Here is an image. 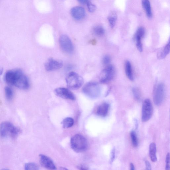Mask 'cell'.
Masks as SVG:
<instances>
[{
    "instance_id": "3",
    "label": "cell",
    "mask_w": 170,
    "mask_h": 170,
    "mask_svg": "<svg viewBox=\"0 0 170 170\" xmlns=\"http://www.w3.org/2000/svg\"><path fill=\"white\" fill-rule=\"evenodd\" d=\"M83 78L74 72L70 73L66 78L67 86L70 90L79 89L83 86Z\"/></svg>"
},
{
    "instance_id": "7",
    "label": "cell",
    "mask_w": 170,
    "mask_h": 170,
    "mask_svg": "<svg viewBox=\"0 0 170 170\" xmlns=\"http://www.w3.org/2000/svg\"><path fill=\"white\" fill-rule=\"evenodd\" d=\"M153 113V107L151 101L149 99H146L143 102L141 120L143 122H146L151 118Z\"/></svg>"
},
{
    "instance_id": "13",
    "label": "cell",
    "mask_w": 170,
    "mask_h": 170,
    "mask_svg": "<svg viewBox=\"0 0 170 170\" xmlns=\"http://www.w3.org/2000/svg\"><path fill=\"white\" fill-rule=\"evenodd\" d=\"M70 13L74 19L81 20L83 19L86 16V12L82 7H73L70 10Z\"/></svg>"
},
{
    "instance_id": "30",
    "label": "cell",
    "mask_w": 170,
    "mask_h": 170,
    "mask_svg": "<svg viewBox=\"0 0 170 170\" xmlns=\"http://www.w3.org/2000/svg\"><path fill=\"white\" fill-rule=\"evenodd\" d=\"M111 60L110 56L108 55H106L104 56L103 59V63L104 64L107 65L110 62Z\"/></svg>"
},
{
    "instance_id": "17",
    "label": "cell",
    "mask_w": 170,
    "mask_h": 170,
    "mask_svg": "<svg viewBox=\"0 0 170 170\" xmlns=\"http://www.w3.org/2000/svg\"><path fill=\"white\" fill-rule=\"evenodd\" d=\"M142 5L148 17L151 18L152 16V13L150 1L149 0H142Z\"/></svg>"
},
{
    "instance_id": "18",
    "label": "cell",
    "mask_w": 170,
    "mask_h": 170,
    "mask_svg": "<svg viewBox=\"0 0 170 170\" xmlns=\"http://www.w3.org/2000/svg\"><path fill=\"white\" fill-rule=\"evenodd\" d=\"M125 72L126 76L131 80H134V76L132 72L131 64L129 61H127L125 63Z\"/></svg>"
},
{
    "instance_id": "27",
    "label": "cell",
    "mask_w": 170,
    "mask_h": 170,
    "mask_svg": "<svg viewBox=\"0 0 170 170\" xmlns=\"http://www.w3.org/2000/svg\"><path fill=\"white\" fill-rule=\"evenodd\" d=\"M132 92L134 98L136 100L139 101L141 99V95L139 90H138V88H133L132 89Z\"/></svg>"
},
{
    "instance_id": "34",
    "label": "cell",
    "mask_w": 170,
    "mask_h": 170,
    "mask_svg": "<svg viewBox=\"0 0 170 170\" xmlns=\"http://www.w3.org/2000/svg\"><path fill=\"white\" fill-rule=\"evenodd\" d=\"M77 168L80 169L82 170H87L88 169L87 166L82 165H80L78 166Z\"/></svg>"
},
{
    "instance_id": "23",
    "label": "cell",
    "mask_w": 170,
    "mask_h": 170,
    "mask_svg": "<svg viewBox=\"0 0 170 170\" xmlns=\"http://www.w3.org/2000/svg\"><path fill=\"white\" fill-rule=\"evenodd\" d=\"M93 32L94 34L98 36H101L105 33L104 29L101 26H97L95 27Z\"/></svg>"
},
{
    "instance_id": "11",
    "label": "cell",
    "mask_w": 170,
    "mask_h": 170,
    "mask_svg": "<svg viewBox=\"0 0 170 170\" xmlns=\"http://www.w3.org/2000/svg\"><path fill=\"white\" fill-rule=\"evenodd\" d=\"M63 66V62L50 58L48 59L45 65V68L47 71L52 72L61 69Z\"/></svg>"
},
{
    "instance_id": "21",
    "label": "cell",
    "mask_w": 170,
    "mask_h": 170,
    "mask_svg": "<svg viewBox=\"0 0 170 170\" xmlns=\"http://www.w3.org/2000/svg\"><path fill=\"white\" fill-rule=\"evenodd\" d=\"M62 123L63 128H69L73 125L74 120L71 118H66L63 120Z\"/></svg>"
},
{
    "instance_id": "26",
    "label": "cell",
    "mask_w": 170,
    "mask_h": 170,
    "mask_svg": "<svg viewBox=\"0 0 170 170\" xmlns=\"http://www.w3.org/2000/svg\"><path fill=\"white\" fill-rule=\"evenodd\" d=\"M142 38L140 37L135 36V40L137 47L139 51L141 52L143 50V45L141 42Z\"/></svg>"
},
{
    "instance_id": "14",
    "label": "cell",
    "mask_w": 170,
    "mask_h": 170,
    "mask_svg": "<svg viewBox=\"0 0 170 170\" xmlns=\"http://www.w3.org/2000/svg\"><path fill=\"white\" fill-rule=\"evenodd\" d=\"M17 71V69L11 70L8 71L6 73L5 79L7 83L12 86H14Z\"/></svg>"
},
{
    "instance_id": "32",
    "label": "cell",
    "mask_w": 170,
    "mask_h": 170,
    "mask_svg": "<svg viewBox=\"0 0 170 170\" xmlns=\"http://www.w3.org/2000/svg\"><path fill=\"white\" fill-rule=\"evenodd\" d=\"M115 157V148H113L112 150L110 155V164H111L113 161L114 160Z\"/></svg>"
},
{
    "instance_id": "12",
    "label": "cell",
    "mask_w": 170,
    "mask_h": 170,
    "mask_svg": "<svg viewBox=\"0 0 170 170\" xmlns=\"http://www.w3.org/2000/svg\"><path fill=\"white\" fill-rule=\"evenodd\" d=\"M39 159L40 163L42 167L49 169H56V166L54 162L50 158L47 156L40 155H39Z\"/></svg>"
},
{
    "instance_id": "19",
    "label": "cell",
    "mask_w": 170,
    "mask_h": 170,
    "mask_svg": "<svg viewBox=\"0 0 170 170\" xmlns=\"http://www.w3.org/2000/svg\"><path fill=\"white\" fill-rule=\"evenodd\" d=\"M117 19L116 13L115 12H112L108 17L109 22L111 28H113L115 26Z\"/></svg>"
},
{
    "instance_id": "25",
    "label": "cell",
    "mask_w": 170,
    "mask_h": 170,
    "mask_svg": "<svg viewBox=\"0 0 170 170\" xmlns=\"http://www.w3.org/2000/svg\"><path fill=\"white\" fill-rule=\"evenodd\" d=\"M24 168L26 170L39 169L38 165L34 163H28L25 165Z\"/></svg>"
},
{
    "instance_id": "9",
    "label": "cell",
    "mask_w": 170,
    "mask_h": 170,
    "mask_svg": "<svg viewBox=\"0 0 170 170\" xmlns=\"http://www.w3.org/2000/svg\"><path fill=\"white\" fill-rule=\"evenodd\" d=\"M115 73L114 66L111 65L108 66L102 71L100 74V82L102 83H105L111 81L114 77Z\"/></svg>"
},
{
    "instance_id": "4",
    "label": "cell",
    "mask_w": 170,
    "mask_h": 170,
    "mask_svg": "<svg viewBox=\"0 0 170 170\" xmlns=\"http://www.w3.org/2000/svg\"><path fill=\"white\" fill-rule=\"evenodd\" d=\"M83 93L87 97L95 99L100 96L101 93V88L97 83H88L84 85L83 89Z\"/></svg>"
},
{
    "instance_id": "22",
    "label": "cell",
    "mask_w": 170,
    "mask_h": 170,
    "mask_svg": "<svg viewBox=\"0 0 170 170\" xmlns=\"http://www.w3.org/2000/svg\"><path fill=\"white\" fill-rule=\"evenodd\" d=\"M5 93L7 100L8 101L12 100L14 96L13 91L12 88L8 87H5Z\"/></svg>"
},
{
    "instance_id": "10",
    "label": "cell",
    "mask_w": 170,
    "mask_h": 170,
    "mask_svg": "<svg viewBox=\"0 0 170 170\" xmlns=\"http://www.w3.org/2000/svg\"><path fill=\"white\" fill-rule=\"evenodd\" d=\"M55 94L57 96L66 100H75V95L69 90L65 88L59 87L54 90Z\"/></svg>"
},
{
    "instance_id": "2",
    "label": "cell",
    "mask_w": 170,
    "mask_h": 170,
    "mask_svg": "<svg viewBox=\"0 0 170 170\" xmlns=\"http://www.w3.org/2000/svg\"><path fill=\"white\" fill-rule=\"evenodd\" d=\"M71 147L77 153H82L86 151L88 144L86 138L80 134H76L72 137L70 140Z\"/></svg>"
},
{
    "instance_id": "16",
    "label": "cell",
    "mask_w": 170,
    "mask_h": 170,
    "mask_svg": "<svg viewBox=\"0 0 170 170\" xmlns=\"http://www.w3.org/2000/svg\"><path fill=\"white\" fill-rule=\"evenodd\" d=\"M156 145L155 143H152L149 147V154L151 161L154 162H156L157 158L156 156Z\"/></svg>"
},
{
    "instance_id": "20",
    "label": "cell",
    "mask_w": 170,
    "mask_h": 170,
    "mask_svg": "<svg viewBox=\"0 0 170 170\" xmlns=\"http://www.w3.org/2000/svg\"><path fill=\"white\" fill-rule=\"evenodd\" d=\"M170 52V42L164 47L163 49L161 52L160 54L158 55V57L159 59H163L168 55Z\"/></svg>"
},
{
    "instance_id": "31",
    "label": "cell",
    "mask_w": 170,
    "mask_h": 170,
    "mask_svg": "<svg viewBox=\"0 0 170 170\" xmlns=\"http://www.w3.org/2000/svg\"><path fill=\"white\" fill-rule=\"evenodd\" d=\"M165 162V169L166 170H170V154L169 153H168L167 155H166Z\"/></svg>"
},
{
    "instance_id": "1",
    "label": "cell",
    "mask_w": 170,
    "mask_h": 170,
    "mask_svg": "<svg viewBox=\"0 0 170 170\" xmlns=\"http://www.w3.org/2000/svg\"><path fill=\"white\" fill-rule=\"evenodd\" d=\"M21 133L20 129L10 122H3L0 125V136L3 138L10 136L12 138H15Z\"/></svg>"
},
{
    "instance_id": "8",
    "label": "cell",
    "mask_w": 170,
    "mask_h": 170,
    "mask_svg": "<svg viewBox=\"0 0 170 170\" xmlns=\"http://www.w3.org/2000/svg\"><path fill=\"white\" fill-rule=\"evenodd\" d=\"M59 44L62 50L67 54H71L74 51L73 42L66 35H63L59 38Z\"/></svg>"
},
{
    "instance_id": "24",
    "label": "cell",
    "mask_w": 170,
    "mask_h": 170,
    "mask_svg": "<svg viewBox=\"0 0 170 170\" xmlns=\"http://www.w3.org/2000/svg\"><path fill=\"white\" fill-rule=\"evenodd\" d=\"M130 136L133 146L137 147L138 145V140L136 132L134 131H132L130 133Z\"/></svg>"
},
{
    "instance_id": "6",
    "label": "cell",
    "mask_w": 170,
    "mask_h": 170,
    "mask_svg": "<svg viewBox=\"0 0 170 170\" xmlns=\"http://www.w3.org/2000/svg\"><path fill=\"white\" fill-rule=\"evenodd\" d=\"M165 97V89L164 85L159 83L154 88L153 93V100L156 105L158 106L162 104Z\"/></svg>"
},
{
    "instance_id": "5",
    "label": "cell",
    "mask_w": 170,
    "mask_h": 170,
    "mask_svg": "<svg viewBox=\"0 0 170 170\" xmlns=\"http://www.w3.org/2000/svg\"><path fill=\"white\" fill-rule=\"evenodd\" d=\"M14 86L23 90H27L30 87L29 79L27 76L20 70L17 69Z\"/></svg>"
},
{
    "instance_id": "35",
    "label": "cell",
    "mask_w": 170,
    "mask_h": 170,
    "mask_svg": "<svg viewBox=\"0 0 170 170\" xmlns=\"http://www.w3.org/2000/svg\"><path fill=\"white\" fill-rule=\"evenodd\" d=\"M81 4L84 5L87 4V3L89 2V0H77Z\"/></svg>"
},
{
    "instance_id": "36",
    "label": "cell",
    "mask_w": 170,
    "mask_h": 170,
    "mask_svg": "<svg viewBox=\"0 0 170 170\" xmlns=\"http://www.w3.org/2000/svg\"><path fill=\"white\" fill-rule=\"evenodd\" d=\"M134 124H135V128L136 129H137L138 126V124L137 120L136 119H134Z\"/></svg>"
},
{
    "instance_id": "29",
    "label": "cell",
    "mask_w": 170,
    "mask_h": 170,
    "mask_svg": "<svg viewBox=\"0 0 170 170\" xmlns=\"http://www.w3.org/2000/svg\"><path fill=\"white\" fill-rule=\"evenodd\" d=\"M87 5L88 10L91 12H94L96 9V7L90 2L87 3Z\"/></svg>"
},
{
    "instance_id": "37",
    "label": "cell",
    "mask_w": 170,
    "mask_h": 170,
    "mask_svg": "<svg viewBox=\"0 0 170 170\" xmlns=\"http://www.w3.org/2000/svg\"><path fill=\"white\" fill-rule=\"evenodd\" d=\"M130 169L131 170H134V164L132 163H131L130 165Z\"/></svg>"
},
{
    "instance_id": "28",
    "label": "cell",
    "mask_w": 170,
    "mask_h": 170,
    "mask_svg": "<svg viewBox=\"0 0 170 170\" xmlns=\"http://www.w3.org/2000/svg\"><path fill=\"white\" fill-rule=\"evenodd\" d=\"M145 32L144 28L143 27H140L138 28L135 36H139L142 39L144 36Z\"/></svg>"
},
{
    "instance_id": "33",
    "label": "cell",
    "mask_w": 170,
    "mask_h": 170,
    "mask_svg": "<svg viewBox=\"0 0 170 170\" xmlns=\"http://www.w3.org/2000/svg\"><path fill=\"white\" fill-rule=\"evenodd\" d=\"M145 165H146V170H150L151 169V165L149 162L147 161H145Z\"/></svg>"
},
{
    "instance_id": "15",
    "label": "cell",
    "mask_w": 170,
    "mask_h": 170,
    "mask_svg": "<svg viewBox=\"0 0 170 170\" xmlns=\"http://www.w3.org/2000/svg\"><path fill=\"white\" fill-rule=\"evenodd\" d=\"M110 107L109 104L107 102H104L98 106L97 110V115L105 117L108 114Z\"/></svg>"
},
{
    "instance_id": "38",
    "label": "cell",
    "mask_w": 170,
    "mask_h": 170,
    "mask_svg": "<svg viewBox=\"0 0 170 170\" xmlns=\"http://www.w3.org/2000/svg\"><path fill=\"white\" fill-rule=\"evenodd\" d=\"M3 72V69H0V76L1 75Z\"/></svg>"
}]
</instances>
